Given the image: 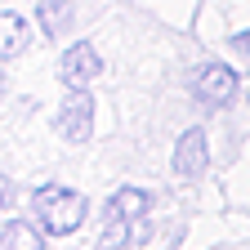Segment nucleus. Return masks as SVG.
Listing matches in <instances>:
<instances>
[{
  "mask_svg": "<svg viewBox=\"0 0 250 250\" xmlns=\"http://www.w3.org/2000/svg\"><path fill=\"white\" fill-rule=\"evenodd\" d=\"M147 197L139 188H121L107 206V224H103V241L107 246H143L147 241V224H143Z\"/></svg>",
  "mask_w": 250,
  "mask_h": 250,
  "instance_id": "obj_1",
  "label": "nucleus"
},
{
  "mask_svg": "<svg viewBox=\"0 0 250 250\" xmlns=\"http://www.w3.org/2000/svg\"><path fill=\"white\" fill-rule=\"evenodd\" d=\"M31 206H36L41 228L54 232V237H67V232H76L85 224V197L72 192V188H41L31 197Z\"/></svg>",
  "mask_w": 250,
  "mask_h": 250,
  "instance_id": "obj_2",
  "label": "nucleus"
},
{
  "mask_svg": "<svg viewBox=\"0 0 250 250\" xmlns=\"http://www.w3.org/2000/svg\"><path fill=\"white\" fill-rule=\"evenodd\" d=\"M58 134L67 139V143H85L94 134V99L81 85H72V94L58 107Z\"/></svg>",
  "mask_w": 250,
  "mask_h": 250,
  "instance_id": "obj_3",
  "label": "nucleus"
},
{
  "mask_svg": "<svg viewBox=\"0 0 250 250\" xmlns=\"http://www.w3.org/2000/svg\"><path fill=\"white\" fill-rule=\"evenodd\" d=\"M192 89H197L201 103L219 107V103H228L237 94V76H232V67H224V62H206V67L197 72V81H192Z\"/></svg>",
  "mask_w": 250,
  "mask_h": 250,
  "instance_id": "obj_4",
  "label": "nucleus"
},
{
  "mask_svg": "<svg viewBox=\"0 0 250 250\" xmlns=\"http://www.w3.org/2000/svg\"><path fill=\"white\" fill-rule=\"evenodd\" d=\"M99 72H103V62H99V49H94V45H72L67 54H62V67H58V76L67 85H85Z\"/></svg>",
  "mask_w": 250,
  "mask_h": 250,
  "instance_id": "obj_5",
  "label": "nucleus"
},
{
  "mask_svg": "<svg viewBox=\"0 0 250 250\" xmlns=\"http://www.w3.org/2000/svg\"><path fill=\"white\" fill-rule=\"evenodd\" d=\"M206 170V130H188L174 147V174L179 179H197Z\"/></svg>",
  "mask_w": 250,
  "mask_h": 250,
  "instance_id": "obj_6",
  "label": "nucleus"
},
{
  "mask_svg": "<svg viewBox=\"0 0 250 250\" xmlns=\"http://www.w3.org/2000/svg\"><path fill=\"white\" fill-rule=\"evenodd\" d=\"M72 0H41L36 5V22H41V31L45 36H62V31L72 27Z\"/></svg>",
  "mask_w": 250,
  "mask_h": 250,
  "instance_id": "obj_7",
  "label": "nucleus"
},
{
  "mask_svg": "<svg viewBox=\"0 0 250 250\" xmlns=\"http://www.w3.org/2000/svg\"><path fill=\"white\" fill-rule=\"evenodd\" d=\"M31 41V31L18 14H0V58H18Z\"/></svg>",
  "mask_w": 250,
  "mask_h": 250,
  "instance_id": "obj_8",
  "label": "nucleus"
},
{
  "mask_svg": "<svg viewBox=\"0 0 250 250\" xmlns=\"http://www.w3.org/2000/svg\"><path fill=\"white\" fill-rule=\"evenodd\" d=\"M0 246H41V232L31 224H9L5 232H0Z\"/></svg>",
  "mask_w": 250,
  "mask_h": 250,
  "instance_id": "obj_9",
  "label": "nucleus"
},
{
  "mask_svg": "<svg viewBox=\"0 0 250 250\" xmlns=\"http://www.w3.org/2000/svg\"><path fill=\"white\" fill-rule=\"evenodd\" d=\"M0 206H9V183L0 179Z\"/></svg>",
  "mask_w": 250,
  "mask_h": 250,
  "instance_id": "obj_10",
  "label": "nucleus"
},
{
  "mask_svg": "<svg viewBox=\"0 0 250 250\" xmlns=\"http://www.w3.org/2000/svg\"><path fill=\"white\" fill-rule=\"evenodd\" d=\"M0 99H5V72H0Z\"/></svg>",
  "mask_w": 250,
  "mask_h": 250,
  "instance_id": "obj_11",
  "label": "nucleus"
}]
</instances>
